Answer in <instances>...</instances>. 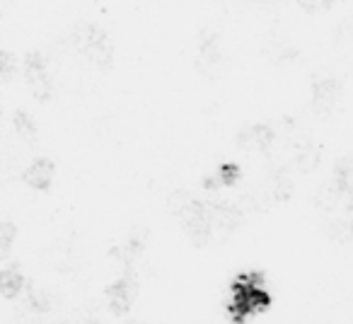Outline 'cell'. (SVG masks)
<instances>
[{
    "label": "cell",
    "mask_w": 353,
    "mask_h": 324,
    "mask_svg": "<svg viewBox=\"0 0 353 324\" xmlns=\"http://www.w3.org/2000/svg\"><path fill=\"white\" fill-rule=\"evenodd\" d=\"M341 102V83L336 78H317L312 83V107L317 114L327 117Z\"/></svg>",
    "instance_id": "obj_6"
},
{
    "label": "cell",
    "mask_w": 353,
    "mask_h": 324,
    "mask_svg": "<svg viewBox=\"0 0 353 324\" xmlns=\"http://www.w3.org/2000/svg\"><path fill=\"white\" fill-rule=\"evenodd\" d=\"M218 65H221V41L213 34L203 37L201 46H199V68L211 78H216Z\"/></svg>",
    "instance_id": "obj_9"
},
{
    "label": "cell",
    "mask_w": 353,
    "mask_h": 324,
    "mask_svg": "<svg viewBox=\"0 0 353 324\" xmlns=\"http://www.w3.org/2000/svg\"><path fill=\"white\" fill-rule=\"evenodd\" d=\"M15 237H17L15 223H10V221L0 223V259H6V256L10 254L12 245H15Z\"/></svg>",
    "instance_id": "obj_14"
},
{
    "label": "cell",
    "mask_w": 353,
    "mask_h": 324,
    "mask_svg": "<svg viewBox=\"0 0 353 324\" xmlns=\"http://www.w3.org/2000/svg\"><path fill=\"white\" fill-rule=\"evenodd\" d=\"M208 221H211V237L228 240L240 225V213L228 203H213L208 206Z\"/></svg>",
    "instance_id": "obj_7"
},
{
    "label": "cell",
    "mask_w": 353,
    "mask_h": 324,
    "mask_svg": "<svg viewBox=\"0 0 353 324\" xmlns=\"http://www.w3.org/2000/svg\"><path fill=\"white\" fill-rule=\"evenodd\" d=\"M17 70V59L10 51L0 49V80H10Z\"/></svg>",
    "instance_id": "obj_15"
},
{
    "label": "cell",
    "mask_w": 353,
    "mask_h": 324,
    "mask_svg": "<svg viewBox=\"0 0 353 324\" xmlns=\"http://www.w3.org/2000/svg\"><path fill=\"white\" fill-rule=\"evenodd\" d=\"M336 0H298V6L303 8L307 15H317V12H327L334 8Z\"/></svg>",
    "instance_id": "obj_16"
},
{
    "label": "cell",
    "mask_w": 353,
    "mask_h": 324,
    "mask_svg": "<svg viewBox=\"0 0 353 324\" xmlns=\"http://www.w3.org/2000/svg\"><path fill=\"white\" fill-rule=\"evenodd\" d=\"M218 177H221L223 182L230 187V184H235V179H240V170H237L235 165H225V168H223V172H218Z\"/></svg>",
    "instance_id": "obj_17"
},
{
    "label": "cell",
    "mask_w": 353,
    "mask_h": 324,
    "mask_svg": "<svg viewBox=\"0 0 353 324\" xmlns=\"http://www.w3.org/2000/svg\"><path fill=\"white\" fill-rule=\"evenodd\" d=\"M73 44L90 63L99 68H112L114 63V46L109 41L107 32L97 25H78L73 32Z\"/></svg>",
    "instance_id": "obj_2"
},
{
    "label": "cell",
    "mask_w": 353,
    "mask_h": 324,
    "mask_svg": "<svg viewBox=\"0 0 353 324\" xmlns=\"http://www.w3.org/2000/svg\"><path fill=\"white\" fill-rule=\"evenodd\" d=\"M0 121H3V107H0Z\"/></svg>",
    "instance_id": "obj_18"
},
{
    "label": "cell",
    "mask_w": 353,
    "mask_h": 324,
    "mask_svg": "<svg viewBox=\"0 0 353 324\" xmlns=\"http://www.w3.org/2000/svg\"><path fill=\"white\" fill-rule=\"evenodd\" d=\"M237 143H240L245 150H269V145L274 143V131L269 126H250L237 136Z\"/></svg>",
    "instance_id": "obj_10"
},
{
    "label": "cell",
    "mask_w": 353,
    "mask_h": 324,
    "mask_svg": "<svg viewBox=\"0 0 353 324\" xmlns=\"http://www.w3.org/2000/svg\"><path fill=\"white\" fill-rule=\"evenodd\" d=\"M54 174H56L54 162H51L49 157H39V160H34L30 168L25 170L22 182L30 189H34V192H49L51 184H54Z\"/></svg>",
    "instance_id": "obj_8"
},
{
    "label": "cell",
    "mask_w": 353,
    "mask_h": 324,
    "mask_svg": "<svg viewBox=\"0 0 353 324\" xmlns=\"http://www.w3.org/2000/svg\"><path fill=\"white\" fill-rule=\"evenodd\" d=\"M138 298V281L133 274H126L107 288V303L114 314H126Z\"/></svg>",
    "instance_id": "obj_5"
},
{
    "label": "cell",
    "mask_w": 353,
    "mask_h": 324,
    "mask_svg": "<svg viewBox=\"0 0 353 324\" xmlns=\"http://www.w3.org/2000/svg\"><path fill=\"white\" fill-rule=\"evenodd\" d=\"M334 189L339 194H348V189H351V160L348 157H341L334 168Z\"/></svg>",
    "instance_id": "obj_13"
},
{
    "label": "cell",
    "mask_w": 353,
    "mask_h": 324,
    "mask_svg": "<svg viewBox=\"0 0 353 324\" xmlns=\"http://www.w3.org/2000/svg\"><path fill=\"white\" fill-rule=\"evenodd\" d=\"M12 126H15L17 136L22 138L25 143H32L34 145L37 141H39V128H37L34 119L30 117L27 112H15V117H12Z\"/></svg>",
    "instance_id": "obj_12"
},
{
    "label": "cell",
    "mask_w": 353,
    "mask_h": 324,
    "mask_svg": "<svg viewBox=\"0 0 353 324\" xmlns=\"http://www.w3.org/2000/svg\"><path fill=\"white\" fill-rule=\"evenodd\" d=\"M25 80L30 92L34 94L37 102H49L51 99V78H49V65H46L44 54L39 51H30L25 56Z\"/></svg>",
    "instance_id": "obj_4"
},
{
    "label": "cell",
    "mask_w": 353,
    "mask_h": 324,
    "mask_svg": "<svg viewBox=\"0 0 353 324\" xmlns=\"http://www.w3.org/2000/svg\"><path fill=\"white\" fill-rule=\"evenodd\" d=\"M170 211L182 221L189 240L196 247H203L211 240V221H208V203L194 199L189 192H174L170 199Z\"/></svg>",
    "instance_id": "obj_1"
},
{
    "label": "cell",
    "mask_w": 353,
    "mask_h": 324,
    "mask_svg": "<svg viewBox=\"0 0 353 324\" xmlns=\"http://www.w3.org/2000/svg\"><path fill=\"white\" fill-rule=\"evenodd\" d=\"M235 300H232V310L237 317H245L250 312H259L271 305V295L266 293L264 283H261V274H245L235 281Z\"/></svg>",
    "instance_id": "obj_3"
},
{
    "label": "cell",
    "mask_w": 353,
    "mask_h": 324,
    "mask_svg": "<svg viewBox=\"0 0 353 324\" xmlns=\"http://www.w3.org/2000/svg\"><path fill=\"white\" fill-rule=\"evenodd\" d=\"M25 274L17 264H10L6 269H0V295L8 300L17 298L25 290Z\"/></svg>",
    "instance_id": "obj_11"
}]
</instances>
